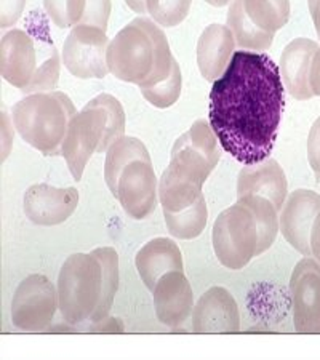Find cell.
<instances>
[{"label":"cell","instance_id":"1","mask_svg":"<svg viewBox=\"0 0 320 360\" xmlns=\"http://www.w3.org/2000/svg\"><path fill=\"white\" fill-rule=\"evenodd\" d=\"M285 109L281 71L266 53L236 51L210 91V127L226 153L255 165L274 149Z\"/></svg>","mask_w":320,"mask_h":360},{"label":"cell","instance_id":"2","mask_svg":"<svg viewBox=\"0 0 320 360\" xmlns=\"http://www.w3.org/2000/svg\"><path fill=\"white\" fill-rule=\"evenodd\" d=\"M119 288V255L113 247L75 253L58 276V304L64 321L100 323L109 316Z\"/></svg>","mask_w":320,"mask_h":360},{"label":"cell","instance_id":"3","mask_svg":"<svg viewBox=\"0 0 320 360\" xmlns=\"http://www.w3.org/2000/svg\"><path fill=\"white\" fill-rule=\"evenodd\" d=\"M218 138L207 120H196L177 139L162 173L159 197L164 212H181L202 197V186L219 162Z\"/></svg>","mask_w":320,"mask_h":360},{"label":"cell","instance_id":"4","mask_svg":"<svg viewBox=\"0 0 320 360\" xmlns=\"http://www.w3.org/2000/svg\"><path fill=\"white\" fill-rule=\"evenodd\" d=\"M174 60L164 31L153 20H132L115 34L108 49L109 72L139 89L162 82L172 74Z\"/></svg>","mask_w":320,"mask_h":360},{"label":"cell","instance_id":"5","mask_svg":"<svg viewBox=\"0 0 320 360\" xmlns=\"http://www.w3.org/2000/svg\"><path fill=\"white\" fill-rule=\"evenodd\" d=\"M60 53L46 27L10 29L0 42V72L4 80L32 95L53 91L60 79Z\"/></svg>","mask_w":320,"mask_h":360},{"label":"cell","instance_id":"6","mask_svg":"<svg viewBox=\"0 0 320 360\" xmlns=\"http://www.w3.org/2000/svg\"><path fill=\"white\" fill-rule=\"evenodd\" d=\"M104 179L132 218L144 219L154 212L159 183L148 149L138 138L122 136L108 149Z\"/></svg>","mask_w":320,"mask_h":360},{"label":"cell","instance_id":"7","mask_svg":"<svg viewBox=\"0 0 320 360\" xmlns=\"http://www.w3.org/2000/svg\"><path fill=\"white\" fill-rule=\"evenodd\" d=\"M75 114L69 96L56 90L32 93L11 108L16 131L29 146L45 155H61L69 122Z\"/></svg>","mask_w":320,"mask_h":360},{"label":"cell","instance_id":"8","mask_svg":"<svg viewBox=\"0 0 320 360\" xmlns=\"http://www.w3.org/2000/svg\"><path fill=\"white\" fill-rule=\"evenodd\" d=\"M215 255L224 268L241 271L261 255V229L252 205L241 197L218 214L212 234Z\"/></svg>","mask_w":320,"mask_h":360},{"label":"cell","instance_id":"9","mask_svg":"<svg viewBox=\"0 0 320 360\" xmlns=\"http://www.w3.org/2000/svg\"><path fill=\"white\" fill-rule=\"evenodd\" d=\"M108 131V112L101 96L93 98L82 111L69 122L66 138L61 146V155L66 159L69 172L75 181L82 178L87 162L103 146Z\"/></svg>","mask_w":320,"mask_h":360},{"label":"cell","instance_id":"10","mask_svg":"<svg viewBox=\"0 0 320 360\" xmlns=\"http://www.w3.org/2000/svg\"><path fill=\"white\" fill-rule=\"evenodd\" d=\"M106 31L90 26L77 25L71 29L63 45V65L74 77L103 79L109 72Z\"/></svg>","mask_w":320,"mask_h":360},{"label":"cell","instance_id":"11","mask_svg":"<svg viewBox=\"0 0 320 360\" xmlns=\"http://www.w3.org/2000/svg\"><path fill=\"white\" fill-rule=\"evenodd\" d=\"M58 307L53 283L42 274H32L16 288L11 301V321L25 332H44L53 321Z\"/></svg>","mask_w":320,"mask_h":360},{"label":"cell","instance_id":"12","mask_svg":"<svg viewBox=\"0 0 320 360\" xmlns=\"http://www.w3.org/2000/svg\"><path fill=\"white\" fill-rule=\"evenodd\" d=\"M295 330L302 335L320 333V263L301 259L290 278Z\"/></svg>","mask_w":320,"mask_h":360},{"label":"cell","instance_id":"13","mask_svg":"<svg viewBox=\"0 0 320 360\" xmlns=\"http://www.w3.org/2000/svg\"><path fill=\"white\" fill-rule=\"evenodd\" d=\"M320 212V195L309 189H298L283 203L281 232L290 245L305 257H311V231Z\"/></svg>","mask_w":320,"mask_h":360},{"label":"cell","instance_id":"14","mask_svg":"<svg viewBox=\"0 0 320 360\" xmlns=\"http://www.w3.org/2000/svg\"><path fill=\"white\" fill-rule=\"evenodd\" d=\"M79 205L75 188H53L50 184H34L25 194L27 219L39 226H58L71 218Z\"/></svg>","mask_w":320,"mask_h":360},{"label":"cell","instance_id":"15","mask_svg":"<svg viewBox=\"0 0 320 360\" xmlns=\"http://www.w3.org/2000/svg\"><path fill=\"white\" fill-rule=\"evenodd\" d=\"M192 328L196 333L238 332L241 314L234 296L223 287L207 290L192 311Z\"/></svg>","mask_w":320,"mask_h":360},{"label":"cell","instance_id":"16","mask_svg":"<svg viewBox=\"0 0 320 360\" xmlns=\"http://www.w3.org/2000/svg\"><path fill=\"white\" fill-rule=\"evenodd\" d=\"M153 295L155 316L167 327H179L194 311L192 288L183 271H170L162 276Z\"/></svg>","mask_w":320,"mask_h":360},{"label":"cell","instance_id":"17","mask_svg":"<svg viewBox=\"0 0 320 360\" xmlns=\"http://www.w3.org/2000/svg\"><path fill=\"white\" fill-rule=\"evenodd\" d=\"M319 45L311 39L298 37L285 46L279 63L282 82L295 100L307 101L314 96L309 84V71L312 58Z\"/></svg>","mask_w":320,"mask_h":360},{"label":"cell","instance_id":"18","mask_svg":"<svg viewBox=\"0 0 320 360\" xmlns=\"http://www.w3.org/2000/svg\"><path fill=\"white\" fill-rule=\"evenodd\" d=\"M236 39L228 26L210 25L197 42V66L207 82H215L228 69L234 56Z\"/></svg>","mask_w":320,"mask_h":360},{"label":"cell","instance_id":"19","mask_svg":"<svg viewBox=\"0 0 320 360\" xmlns=\"http://www.w3.org/2000/svg\"><path fill=\"white\" fill-rule=\"evenodd\" d=\"M238 197L258 194L269 199L277 210H282L287 200V178L282 167L274 159H266L260 164L245 165L237 179Z\"/></svg>","mask_w":320,"mask_h":360},{"label":"cell","instance_id":"20","mask_svg":"<svg viewBox=\"0 0 320 360\" xmlns=\"http://www.w3.org/2000/svg\"><path fill=\"white\" fill-rule=\"evenodd\" d=\"M138 274L149 292H154L160 277L170 271H183V257L177 243L167 237L149 240L136 258Z\"/></svg>","mask_w":320,"mask_h":360},{"label":"cell","instance_id":"21","mask_svg":"<svg viewBox=\"0 0 320 360\" xmlns=\"http://www.w3.org/2000/svg\"><path fill=\"white\" fill-rule=\"evenodd\" d=\"M228 27L234 34L236 44L243 50L264 51L269 50L276 34H269L256 27L248 18L243 0H232L228 11Z\"/></svg>","mask_w":320,"mask_h":360},{"label":"cell","instance_id":"22","mask_svg":"<svg viewBox=\"0 0 320 360\" xmlns=\"http://www.w3.org/2000/svg\"><path fill=\"white\" fill-rule=\"evenodd\" d=\"M167 229L174 239L192 240L199 237L207 226L208 210L203 195L194 205L181 212H164Z\"/></svg>","mask_w":320,"mask_h":360},{"label":"cell","instance_id":"23","mask_svg":"<svg viewBox=\"0 0 320 360\" xmlns=\"http://www.w3.org/2000/svg\"><path fill=\"white\" fill-rule=\"evenodd\" d=\"M243 7L256 27L276 34L290 20V0H243Z\"/></svg>","mask_w":320,"mask_h":360},{"label":"cell","instance_id":"24","mask_svg":"<svg viewBox=\"0 0 320 360\" xmlns=\"http://www.w3.org/2000/svg\"><path fill=\"white\" fill-rule=\"evenodd\" d=\"M181 69H179L178 61L174 63L172 69V74L162 82L155 84L153 86H146V89H139L143 96L146 98L148 103L159 109H167L173 106L178 101L179 95H181Z\"/></svg>","mask_w":320,"mask_h":360},{"label":"cell","instance_id":"25","mask_svg":"<svg viewBox=\"0 0 320 360\" xmlns=\"http://www.w3.org/2000/svg\"><path fill=\"white\" fill-rule=\"evenodd\" d=\"M192 0H146V10L157 25L174 27L189 15Z\"/></svg>","mask_w":320,"mask_h":360},{"label":"cell","instance_id":"26","mask_svg":"<svg viewBox=\"0 0 320 360\" xmlns=\"http://www.w3.org/2000/svg\"><path fill=\"white\" fill-rule=\"evenodd\" d=\"M85 7L87 0H44L45 13L60 29L80 25Z\"/></svg>","mask_w":320,"mask_h":360},{"label":"cell","instance_id":"27","mask_svg":"<svg viewBox=\"0 0 320 360\" xmlns=\"http://www.w3.org/2000/svg\"><path fill=\"white\" fill-rule=\"evenodd\" d=\"M110 8H113L110 0H87L85 13L82 16L80 25L96 26L103 29V31H106L110 16Z\"/></svg>","mask_w":320,"mask_h":360},{"label":"cell","instance_id":"28","mask_svg":"<svg viewBox=\"0 0 320 360\" xmlns=\"http://www.w3.org/2000/svg\"><path fill=\"white\" fill-rule=\"evenodd\" d=\"M307 160L312 168L317 181H320V115L311 127L307 136Z\"/></svg>","mask_w":320,"mask_h":360},{"label":"cell","instance_id":"29","mask_svg":"<svg viewBox=\"0 0 320 360\" xmlns=\"http://www.w3.org/2000/svg\"><path fill=\"white\" fill-rule=\"evenodd\" d=\"M26 0H0V27L15 26L21 18Z\"/></svg>","mask_w":320,"mask_h":360},{"label":"cell","instance_id":"30","mask_svg":"<svg viewBox=\"0 0 320 360\" xmlns=\"http://www.w3.org/2000/svg\"><path fill=\"white\" fill-rule=\"evenodd\" d=\"M309 84L311 90L316 96H320V46L312 58L311 71H309Z\"/></svg>","mask_w":320,"mask_h":360},{"label":"cell","instance_id":"31","mask_svg":"<svg viewBox=\"0 0 320 360\" xmlns=\"http://www.w3.org/2000/svg\"><path fill=\"white\" fill-rule=\"evenodd\" d=\"M311 253L320 263V212L314 219L312 231H311Z\"/></svg>","mask_w":320,"mask_h":360},{"label":"cell","instance_id":"32","mask_svg":"<svg viewBox=\"0 0 320 360\" xmlns=\"http://www.w3.org/2000/svg\"><path fill=\"white\" fill-rule=\"evenodd\" d=\"M307 5H309V13L314 21V26H316L317 36L320 39V0H307Z\"/></svg>","mask_w":320,"mask_h":360},{"label":"cell","instance_id":"33","mask_svg":"<svg viewBox=\"0 0 320 360\" xmlns=\"http://www.w3.org/2000/svg\"><path fill=\"white\" fill-rule=\"evenodd\" d=\"M125 2L135 13H148L146 0H125Z\"/></svg>","mask_w":320,"mask_h":360},{"label":"cell","instance_id":"34","mask_svg":"<svg viewBox=\"0 0 320 360\" xmlns=\"http://www.w3.org/2000/svg\"><path fill=\"white\" fill-rule=\"evenodd\" d=\"M205 2L213 5V7H224V5H228L231 0H205Z\"/></svg>","mask_w":320,"mask_h":360}]
</instances>
